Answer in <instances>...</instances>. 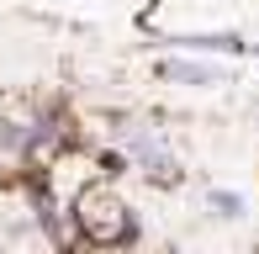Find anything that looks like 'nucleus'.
Instances as JSON below:
<instances>
[{
	"mask_svg": "<svg viewBox=\"0 0 259 254\" xmlns=\"http://www.w3.org/2000/svg\"><path fill=\"white\" fill-rule=\"evenodd\" d=\"M138 238V223H133V206L122 201L111 186H96L90 180L85 191L69 201V244H90V249H122Z\"/></svg>",
	"mask_w": 259,
	"mask_h": 254,
	"instance_id": "nucleus-1",
	"label": "nucleus"
},
{
	"mask_svg": "<svg viewBox=\"0 0 259 254\" xmlns=\"http://www.w3.org/2000/svg\"><path fill=\"white\" fill-rule=\"evenodd\" d=\"M159 74L175 79V85H222V74H217L211 64H191V59H169Z\"/></svg>",
	"mask_w": 259,
	"mask_h": 254,
	"instance_id": "nucleus-2",
	"label": "nucleus"
},
{
	"mask_svg": "<svg viewBox=\"0 0 259 254\" xmlns=\"http://www.w3.org/2000/svg\"><path fill=\"white\" fill-rule=\"evenodd\" d=\"M185 48H206V53H243L238 32H206V37H180Z\"/></svg>",
	"mask_w": 259,
	"mask_h": 254,
	"instance_id": "nucleus-3",
	"label": "nucleus"
},
{
	"mask_svg": "<svg viewBox=\"0 0 259 254\" xmlns=\"http://www.w3.org/2000/svg\"><path fill=\"white\" fill-rule=\"evenodd\" d=\"M206 201H211V212H217V217H243V196H238V191H211Z\"/></svg>",
	"mask_w": 259,
	"mask_h": 254,
	"instance_id": "nucleus-4",
	"label": "nucleus"
}]
</instances>
